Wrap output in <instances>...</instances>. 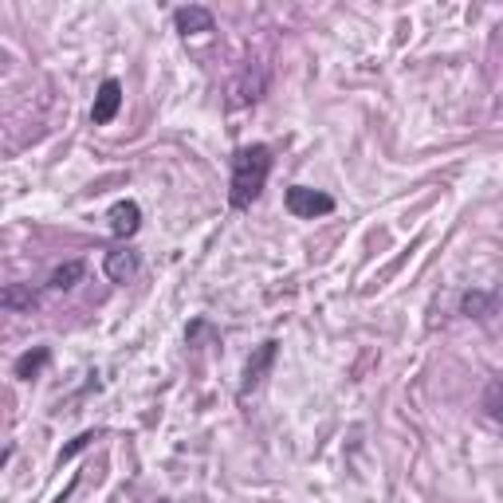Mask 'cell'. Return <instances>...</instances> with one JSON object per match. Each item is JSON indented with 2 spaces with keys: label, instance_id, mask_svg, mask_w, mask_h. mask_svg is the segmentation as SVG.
<instances>
[{
  "label": "cell",
  "instance_id": "cell-7",
  "mask_svg": "<svg viewBox=\"0 0 503 503\" xmlns=\"http://www.w3.org/2000/svg\"><path fill=\"white\" fill-rule=\"evenodd\" d=\"M102 268H107V276H110L114 283H126V280H134V271H138V256H134V252H126V248L107 252Z\"/></svg>",
  "mask_w": 503,
  "mask_h": 503
},
{
  "label": "cell",
  "instance_id": "cell-2",
  "mask_svg": "<svg viewBox=\"0 0 503 503\" xmlns=\"http://www.w3.org/2000/svg\"><path fill=\"white\" fill-rule=\"evenodd\" d=\"M288 213L299 216V221H315V216L335 213V197L323 189H311V185H291L288 189Z\"/></svg>",
  "mask_w": 503,
  "mask_h": 503
},
{
  "label": "cell",
  "instance_id": "cell-13",
  "mask_svg": "<svg viewBox=\"0 0 503 503\" xmlns=\"http://www.w3.org/2000/svg\"><path fill=\"white\" fill-rule=\"evenodd\" d=\"M491 307H496V295H488V291H468L464 299H460V311L464 315H476V318H484Z\"/></svg>",
  "mask_w": 503,
  "mask_h": 503
},
{
  "label": "cell",
  "instance_id": "cell-6",
  "mask_svg": "<svg viewBox=\"0 0 503 503\" xmlns=\"http://www.w3.org/2000/svg\"><path fill=\"white\" fill-rule=\"evenodd\" d=\"M276 362V342H264V346H260L256 354H252L248 358V365H244V385H240V394H252L256 390L260 382H264V374H268V365Z\"/></svg>",
  "mask_w": 503,
  "mask_h": 503
},
{
  "label": "cell",
  "instance_id": "cell-8",
  "mask_svg": "<svg viewBox=\"0 0 503 503\" xmlns=\"http://www.w3.org/2000/svg\"><path fill=\"white\" fill-rule=\"evenodd\" d=\"M0 307H5V311H13V315L32 311V307H36V291H32L28 283H8V288L0 291Z\"/></svg>",
  "mask_w": 503,
  "mask_h": 503
},
{
  "label": "cell",
  "instance_id": "cell-5",
  "mask_svg": "<svg viewBox=\"0 0 503 503\" xmlns=\"http://www.w3.org/2000/svg\"><path fill=\"white\" fill-rule=\"evenodd\" d=\"M107 221H110V233H114V236H119V240H130V236L142 228V209H138L134 201H119V204L110 209Z\"/></svg>",
  "mask_w": 503,
  "mask_h": 503
},
{
  "label": "cell",
  "instance_id": "cell-9",
  "mask_svg": "<svg viewBox=\"0 0 503 503\" xmlns=\"http://www.w3.org/2000/svg\"><path fill=\"white\" fill-rule=\"evenodd\" d=\"M83 271H87L83 260H67V264H60V268H55L52 276H48V288H52V291H71L75 283L83 280Z\"/></svg>",
  "mask_w": 503,
  "mask_h": 503
},
{
  "label": "cell",
  "instance_id": "cell-1",
  "mask_svg": "<svg viewBox=\"0 0 503 503\" xmlns=\"http://www.w3.org/2000/svg\"><path fill=\"white\" fill-rule=\"evenodd\" d=\"M268 174H271V150L264 142H252V146H240L236 157H233V181H228V204L233 209H248L252 201L264 193L268 185Z\"/></svg>",
  "mask_w": 503,
  "mask_h": 503
},
{
  "label": "cell",
  "instance_id": "cell-12",
  "mask_svg": "<svg viewBox=\"0 0 503 503\" xmlns=\"http://www.w3.org/2000/svg\"><path fill=\"white\" fill-rule=\"evenodd\" d=\"M260 95H264V79H256V83H252V67H248L244 79H240V83L233 87V107H244V102H256Z\"/></svg>",
  "mask_w": 503,
  "mask_h": 503
},
{
  "label": "cell",
  "instance_id": "cell-4",
  "mask_svg": "<svg viewBox=\"0 0 503 503\" xmlns=\"http://www.w3.org/2000/svg\"><path fill=\"white\" fill-rule=\"evenodd\" d=\"M174 24H177L181 36H204V32L216 28V20H213L209 8L189 5V8H177V13H174Z\"/></svg>",
  "mask_w": 503,
  "mask_h": 503
},
{
  "label": "cell",
  "instance_id": "cell-11",
  "mask_svg": "<svg viewBox=\"0 0 503 503\" xmlns=\"http://www.w3.org/2000/svg\"><path fill=\"white\" fill-rule=\"evenodd\" d=\"M484 413L491 425H499L503 429V382L496 377V382H488V390H484Z\"/></svg>",
  "mask_w": 503,
  "mask_h": 503
},
{
  "label": "cell",
  "instance_id": "cell-10",
  "mask_svg": "<svg viewBox=\"0 0 503 503\" xmlns=\"http://www.w3.org/2000/svg\"><path fill=\"white\" fill-rule=\"evenodd\" d=\"M48 358H52V354H48V346H36V350L20 354L13 370H16V377H20V382H32V377H36V374L43 370V365H48Z\"/></svg>",
  "mask_w": 503,
  "mask_h": 503
},
{
  "label": "cell",
  "instance_id": "cell-3",
  "mask_svg": "<svg viewBox=\"0 0 503 503\" xmlns=\"http://www.w3.org/2000/svg\"><path fill=\"white\" fill-rule=\"evenodd\" d=\"M119 110H122V83H119V79H107V83L99 87V95H95V107H90V122L107 126V122L119 119Z\"/></svg>",
  "mask_w": 503,
  "mask_h": 503
}]
</instances>
